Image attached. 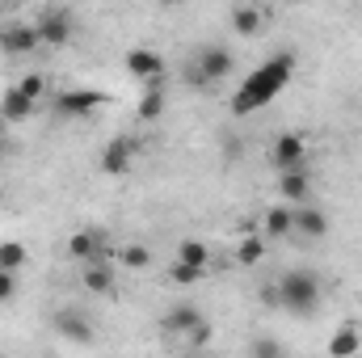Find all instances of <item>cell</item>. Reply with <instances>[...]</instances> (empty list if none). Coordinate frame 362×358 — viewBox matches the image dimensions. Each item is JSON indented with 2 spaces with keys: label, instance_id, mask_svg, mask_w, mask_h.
Here are the masks:
<instances>
[{
  "label": "cell",
  "instance_id": "obj_1",
  "mask_svg": "<svg viewBox=\"0 0 362 358\" xmlns=\"http://www.w3.org/2000/svg\"><path fill=\"white\" fill-rule=\"evenodd\" d=\"M291 76H295V51H282V55L266 59V64H262V68H253V72H249V81L236 89V97H232V114H236V118H245V114H253V110L270 105L274 97L291 85Z\"/></svg>",
  "mask_w": 362,
  "mask_h": 358
},
{
  "label": "cell",
  "instance_id": "obj_2",
  "mask_svg": "<svg viewBox=\"0 0 362 358\" xmlns=\"http://www.w3.org/2000/svg\"><path fill=\"white\" fill-rule=\"evenodd\" d=\"M274 291H278V308L291 312V316H312V312L320 308V299H325L320 278H316L312 270H286V274L274 282Z\"/></svg>",
  "mask_w": 362,
  "mask_h": 358
},
{
  "label": "cell",
  "instance_id": "obj_3",
  "mask_svg": "<svg viewBox=\"0 0 362 358\" xmlns=\"http://www.w3.org/2000/svg\"><path fill=\"white\" fill-rule=\"evenodd\" d=\"M160 329H165L169 337H181V350L211 342V325H206V312H202L198 304H173V308L160 316Z\"/></svg>",
  "mask_w": 362,
  "mask_h": 358
},
{
  "label": "cell",
  "instance_id": "obj_4",
  "mask_svg": "<svg viewBox=\"0 0 362 358\" xmlns=\"http://www.w3.org/2000/svg\"><path fill=\"white\" fill-rule=\"evenodd\" d=\"M34 25H38L42 47H68L72 34H76V17H72V8H64V4L42 8V13L34 17Z\"/></svg>",
  "mask_w": 362,
  "mask_h": 358
},
{
  "label": "cell",
  "instance_id": "obj_5",
  "mask_svg": "<svg viewBox=\"0 0 362 358\" xmlns=\"http://www.w3.org/2000/svg\"><path fill=\"white\" fill-rule=\"evenodd\" d=\"M189 59L202 68V76H206L211 85H223V81L236 72V55H232V47H223V42H202Z\"/></svg>",
  "mask_w": 362,
  "mask_h": 358
},
{
  "label": "cell",
  "instance_id": "obj_6",
  "mask_svg": "<svg viewBox=\"0 0 362 358\" xmlns=\"http://www.w3.org/2000/svg\"><path fill=\"white\" fill-rule=\"evenodd\" d=\"M105 105L101 89H59L55 93V114L59 118H89L93 110Z\"/></svg>",
  "mask_w": 362,
  "mask_h": 358
},
{
  "label": "cell",
  "instance_id": "obj_7",
  "mask_svg": "<svg viewBox=\"0 0 362 358\" xmlns=\"http://www.w3.org/2000/svg\"><path fill=\"white\" fill-rule=\"evenodd\" d=\"M38 47H42V38H38L34 21H8V25H0V51L4 55H34Z\"/></svg>",
  "mask_w": 362,
  "mask_h": 358
},
{
  "label": "cell",
  "instance_id": "obj_8",
  "mask_svg": "<svg viewBox=\"0 0 362 358\" xmlns=\"http://www.w3.org/2000/svg\"><path fill=\"white\" fill-rule=\"evenodd\" d=\"M270 161H274V169H278V173H282V169H303V165H308V139H303V135H295V131L278 135V139H274Z\"/></svg>",
  "mask_w": 362,
  "mask_h": 358
},
{
  "label": "cell",
  "instance_id": "obj_9",
  "mask_svg": "<svg viewBox=\"0 0 362 358\" xmlns=\"http://www.w3.org/2000/svg\"><path fill=\"white\" fill-rule=\"evenodd\" d=\"M131 165H135V139L131 135H114L105 144V152H101V173L122 178V173H131Z\"/></svg>",
  "mask_w": 362,
  "mask_h": 358
},
{
  "label": "cell",
  "instance_id": "obj_10",
  "mask_svg": "<svg viewBox=\"0 0 362 358\" xmlns=\"http://www.w3.org/2000/svg\"><path fill=\"white\" fill-rule=\"evenodd\" d=\"M291 236H299V241H325V236H329V215H325L316 202H299V207H295V228H291Z\"/></svg>",
  "mask_w": 362,
  "mask_h": 358
},
{
  "label": "cell",
  "instance_id": "obj_11",
  "mask_svg": "<svg viewBox=\"0 0 362 358\" xmlns=\"http://www.w3.org/2000/svg\"><path fill=\"white\" fill-rule=\"evenodd\" d=\"M127 72L135 76V81H160L165 76V55L160 51H152V47H131L127 51Z\"/></svg>",
  "mask_w": 362,
  "mask_h": 358
},
{
  "label": "cell",
  "instance_id": "obj_12",
  "mask_svg": "<svg viewBox=\"0 0 362 358\" xmlns=\"http://www.w3.org/2000/svg\"><path fill=\"white\" fill-rule=\"evenodd\" d=\"M278 198L291 202V207L312 202V173H308V165H303V169H282V173H278Z\"/></svg>",
  "mask_w": 362,
  "mask_h": 358
},
{
  "label": "cell",
  "instance_id": "obj_13",
  "mask_svg": "<svg viewBox=\"0 0 362 358\" xmlns=\"http://www.w3.org/2000/svg\"><path fill=\"white\" fill-rule=\"evenodd\" d=\"M257 228H262L266 241H282V236H291V228H295V207H291V202H274L270 211L257 219Z\"/></svg>",
  "mask_w": 362,
  "mask_h": 358
},
{
  "label": "cell",
  "instance_id": "obj_14",
  "mask_svg": "<svg viewBox=\"0 0 362 358\" xmlns=\"http://www.w3.org/2000/svg\"><path fill=\"white\" fill-rule=\"evenodd\" d=\"M228 21H232V30H236L240 38H253V34H262V25H266V13H262L257 4H249V0H240V4H232V13H228Z\"/></svg>",
  "mask_w": 362,
  "mask_h": 358
},
{
  "label": "cell",
  "instance_id": "obj_15",
  "mask_svg": "<svg viewBox=\"0 0 362 358\" xmlns=\"http://www.w3.org/2000/svg\"><path fill=\"white\" fill-rule=\"evenodd\" d=\"M329 358H350L362 350V325H354V321H346V325H337V333L329 337Z\"/></svg>",
  "mask_w": 362,
  "mask_h": 358
},
{
  "label": "cell",
  "instance_id": "obj_16",
  "mask_svg": "<svg viewBox=\"0 0 362 358\" xmlns=\"http://www.w3.org/2000/svg\"><path fill=\"white\" fill-rule=\"evenodd\" d=\"M0 114H4V122H25L30 114H38V101L25 97V93L13 85V89H4V97H0Z\"/></svg>",
  "mask_w": 362,
  "mask_h": 358
},
{
  "label": "cell",
  "instance_id": "obj_17",
  "mask_svg": "<svg viewBox=\"0 0 362 358\" xmlns=\"http://www.w3.org/2000/svg\"><path fill=\"white\" fill-rule=\"evenodd\" d=\"M81 287H85L89 295H114V291H118V287H114V270L105 266V262H85Z\"/></svg>",
  "mask_w": 362,
  "mask_h": 358
},
{
  "label": "cell",
  "instance_id": "obj_18",
  "mask_svg": "<svg viewBox=\"0 0 362 358\" xmlns=\"http://www.w3.org/2000/svg\"><path fill=\"white\" fill-rule=\"evenodd\" d=\"M68 258H76V262H105L97 232H72L68 236Z\"/></svg>",
  "mask_w": 362,
  "mask_h": 358
},
{
  "label": "cell",
  "instance_id": "obj_19",
  "mask_svg": "<svg viewBox=\"0 0 362 358\" xmlns=\"http://www.w3.org/2000/svg\"><path fill=\"white\" fill-rule=\"evenodd\" d=\"M165 114V76L160 81H148L144 85V97H139V118L144 122H156Z\"/></svg>",
  "mask_w": 362,
  "mask_h": 358
},
{
  "label": "cell",
  "instance_id": "obj_20",
  "mask_svg": "<svg viewBox=\"0 0 362 358\" xmlns=\"http://www.w3.org/2000/svg\"><path fill=\"white\" fill-rule=\"evenodd\" d=\"M55 329H59L68 342H81V346L93 342V329H89V321H85L81 312H59V316H55Z\"/></svg>",
  "mask_w": 362,
  "mask_h": 358
},
{
  "label": "cell",
  "instance_id": "obj_21",
  "mask_svg": "<svg viewBox=\"0 0 362 358\" xmlns=\"http://www.w3.org/2000/svg\"><path fill=\"white\" fill-rule=\"evenodd\" d=\"M266 258V236L262 232H245V241L236 245V262L240 266H257Z\"/></svg>",
  "mask_w": 362,
  "mask_h": 358
},
{
  "label": "cell",
  "instance_id": "obj_22",
  "mask_svg": "<svg viewBox=\"0 0 362 358\" xmlns=\"http://www.w3.org/2000/svg\"><path fill=\"white\" fill-rule=\"evenodd\" d=\"M114 262L122 270H148L152 266V249H148V245H122V249L114 253Z\"/></svg>",
  "mask_w": 362,
  "mask_h": 358
},
{
  "label": "cell",
  "instance_id": "obj_23",
  "mask_svg": "<svg viewBox=\"0 0 362 358\" xmlns=\"http://www.w3.org/2000/svg\"><path fill=\"white\" fill-rule=\"evenodd\" d=\"M177 262L198 266V270H211V249H206L202 241H181L177 245Z\"/></svg>",
  "mask_w": 362,
  "mask_h": 358
},
{
  "label": "cell",
  "instance_id": "obj_24",
  "mask_svg": "<svg viewBox=\"0 0 362 358\" xmlns=\"http://www.w3.org/2000/svg\"><path fill=\"white\" fill-rule=\"evenodd\" d=\"M30 262V249L21 241H0V270H21Z\"/></svg>",
  "mask_w": 362,
  "mask_h": 358
},
{
  "label": "cell",
  "instance_id": "obj_25",
  "mask_svg": "<svg viewBox=\"0 0 362 358\" xmlns=\"http://www.w3.org/2000/svg\"><path fill=\"white\" fill-rule=\"evenodd\" d=\"M181 85H185V89H194V93H211V89H215V85L202 76V68H198L194 59H185V68H181Z\"/></svg>",
  "mask_w": 362,
  "mask_h": 358
},
{
  "label": "cell",
  "instance_id": "obj_26",
  "mask_svg": "<svg viewBox=\"0 0 362 358\" xmlns=\"http://www.w3.org/2000/svg\"><path fill=\"white\" fill-rule=\"evenodd\" d=\"M169 278H173V282H181V287H189V282H202V278H206V270L185 266V262H177V258H173V266H169Z\"/></svg>",
  "mask_w": 362,
  "mask_h": 358
},
{
  "label": "cell",
  "instance_id": "obj_27",
  "mask_svg": "<svg viewBox=\"0 0 362 358\" xmlns=\"http://www.w3.org/2000/svg\"><path fill=\"white\" fill-rule=\"evenodd\" d=\"M17 89L25 93V97H34V101H42V97H47V76H42V72H30V76L17 81Z\"/></svg>",
  "mask_w": 362,
  "mask_h": 358
},
{
  "label": "cell",
  "instance_id": "obj_28",
  "mask_svg": "<svg viewBox=\"0 0 362 358\" xmlns=\"http://www.w3.org/2000/svg\"><path fill=\"white\" fill-rule=\"evenodd\" d=\"M249 354L253 358H282L286 354V346H282V342H270V337H262V342L249 346Z\"/></svg>",
  "mask_w": 362,
  "mask_h": 358
},
{
  "label": "cell",
  "instance_id": "obj_29",
  "mask_svg": "<svg viewBox=\"0 0 362 358\" xmlns=\"http://www.w3.org/2000/svg\"><path fill=\"white\" fill-rule=\"evenodd\" d=\"M17 295V270H0V304H13Z\"/></svg>",
  "mask_w": 362,
  "mask_h": 358
},
{
  "label": "cell",
  "instance_id": "obj_30",
  "mask_svg": "<svg viewBox=\"0 0 362 358\" xmlns=\"http://www.w3.org/2000/svg\"><path fill=\"white\" fill-rule=\"evenodd\" d=\"M223 156L236 161V156H240V139H228V144H223Z\"/></svg>",
  "mask_w": 362,
  "mask_h": 358
},
{
  "label": "cell",
  "instance_id": "obj_31",
  "mask_svg": "<svg viewBox=\"0 0 362 358\" xmlns=\"http://www.w3.org/2000/svg\"><path fill=\"white\" fill-rule=\"evenodd\" d=\"M160 8H177V4H185V0H156Z\"/></svg>",
  "mask_w": 362,
  "mask_h": 358
},
{
  "label": "cell",
  "instance_id": "obj_32",
  "mask_svg": "<svg viewBox=\"0 0 362 358\" xmlns=\"http://www.w3.org/2000/svg\"><path fill=\"white\" fill-rule=\"evenodd\" d=\"M291 4H308V0H291Z\"/></svg>",
  "mask_w": 362,
  "mask_h": 358
},
{
  "label": "cell",
  "instance_id": "obj_33",
  "mask_svg": "<svg viewBox=\"0 0 362 358\" xmlns=\"http://www.w3.org/2000/svg\"><path fill=\"white\" fill-rule=\"evenodd\" d=\"M0 131H4V114H0Z\"/></svg>",
  "mask_w": 362,
  "mask_h": 358
},
{
  "label": "cell",
  "instance_id": "obj_34",
  "mask_svg": "<svg viewBox=\"0 0 362 358\" xmlns=\"http://www.w3.org/2000/svg\"><path fill=\"white\" fill-rule=\"evenodd\" d=\"M0 4H4V0H0Z\"/></svg>",
  "mask_w": 362,
  "mask_h": 358
}]
</instances>
